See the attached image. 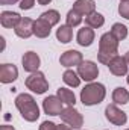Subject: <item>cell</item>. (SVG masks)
Listing matches in <instances>:
<instances>
[{"label": "cell", "mask_w": 129, "mask_h": 130, "mask_svg": "<svg viewBox=\"0 0 129 130\" xmlns=\"http://www.w3.org/2000/svg\"><path fill=\"white\" fill-rule=\"evenodd\" d=\"M117 48H119V41L111 35V32L103 33L99 41V53H97L99 62L108 65L115 56H119Z\"/></svg>", "instance_id": "1"}, {"label": "cell", "mask_w": 129, "mask_h": 130, "mask_svg": "<svg viewBox=\"0 0 129 130\" xmlns=\"http://www.w3.org/2000/svg\"><path fill=\"white\" fill-rule=\"evenodd\" d=\"M15 106L26 121L33 123L40 118V107L31 94H18L15 98Z\"/></svg>", "instance_id": "2"}, {"label": "cell", "mask_w": 129, "mask_h": 130, "mask_svg": "<svg viewBox=\"0 0 129 130\" xmlns=\"http://www.w3.org/2000/svg\"><path fill=\"white\" fill-rule=\"evenodd\" d=\"M106 95V89L102 83H88L81 91V101L84 106H94L103 101Z\"/></svg>", "instance_id": "3"}, {"label": "cell", "mask_w": 129, "mask_h": 130, "mask_svg": "<svg viewBox=\"0 0 129 130\" xmlns=\"http://www.w3.org/2000/svg\"><path fill=\"white\" fill-rule=\"evenodd\" d=\"M26 88L36 94H44L49 89V82L41 71H35L26 79Z\"/></svg>", "instance_id": "4"}, {"label": "cell", "mask_w": 129, "mask_h": 130, "mask_svg": "<svg viewBox=\"0 0 129 130\" xmlns=\"http://www.w3.org/2000/svg\"><path fill=\"white\" fill-rule=\"evenodd\" d=\"M59 117H61V120L64 121L65 124H68L70 127H73L74 130L81 129L82 124H84V118H82L81 112L74 109V106H68V107H65L64 110L61 112Z\"/></svg>", "instance_id": "5"}, {"label": "cell", "mask_w": 129, "mask_h": 130, "mask_svg": "<svg viewBox=\"0 0 129 130\" xmlns=\"http://www.w3.org/2000/svg\"><path fill=\"white\" fill-rule=\"evenodd\" d=\"M105 117L109 123H112L114 126H125L128 121L126 112L120 110L117 107V104H108L105 109Z\"/></svg>", "instance_id": "6"}, {"label": "cell", "mask_w": 129, "mask_h": 130, "mask_svg": "<svg viewBox=\"0 0 129 130\" xmlns=\"http://www.w3.org/2000/svg\"><path fill=\"white\" fill-rule=\"evenodd\" d=\"M78 74L85 82H93L99 76V68L93 61H84L81 65H78Z\"/></svg>", "instance_id": "7"}, {"label": "cell", "mask_w": 129, "mask_h": 130, "mask_svg": "<svg viewBox=\"0 0 129 130\" xmlns=\"http://www.w3.org/2000/svg\"><path fill=\"white\" fill-rule=\"evenodd\" d=\"M43 109L47 115H52V117H56V115H61V112L64 110L62 109V101L58 95H49L47 98H44L43 101Z\"/></svg>", "instance_id": "8"}, {"label": "cell", "mask_w": 129, "mask_h": 130, "mask_svg": "<svg viewBox=\"0 0 129 130\" xmlns=\"http://www.w3.org/2000/svg\"><path fill=\"white\" fill-rule=\"evenodd\" d=\"M33 24H35V21H33L32 18H28V17L23 18L21 17L20 23L14 27L15 35L20 36V38H29V36H32L33 35Z\"/></svg>", "instance_id": "9"}, {"label": "cell", "mask_w": 129, "mask_h": 130, "mask_svg": "<svg viewBox=\"0 0 129 130\" xmlns=\"http://www.w3.org/2000/svg\"><path fill=\"white\" fill-rule=\"evenodd\" d=\"M59 62L62 67H74V65H81L82 61V53H79L78 50H67L61 55L59 58Z\"/></svg>", "instance_id": "10"}, {"label": "cell", "mask_w": 129, "mask_h": 130, "mask_svg": "<svg viewBox=\"0 0 129 130\" xmlns=\"http://www.w3.org/2000/svg\"><path fill=\"white\" fill-rule=\"evenodd\" d=\"M21 64H23L24 71H28V73H35V71H38L41 61H40V56H38L35 52H28V53L23 55Z\"/></svg>", "instance_id": "11"}, {"label": "cell", "mask_w": 129, "mask_h": 130, "mask_svg": "<svg viewBox=\"0 0 129 130\" xmlns=\"http://www.w3.org/2000/svg\"><path fill=\"white\" fill-rule=\"evenodd\" d=\"M18 77V70L15 65L3 64L0 65V82L2 83H12Z\"/></svg>", "instance_id": "12"}, {"label": "cell", "mask_w": 129, "mask_h": 130, "mask_svg": "<svg viewBox=\"0 0 129 130\" xmlns=\"http://www.w3.org/2000/svg\"><path fill=\"white\" fill-rule=\"evenodd\" d=\"M128 67H129V64L126 62V59L122 58V56H115V58L108 64L109 71H111L114 76H125V74H128Z\"/></svg>", "instance_id": "13"}, {"label": "cell", "mask_w": 129, "mask_h": 130, "mask_svg": "<svg viewBox=\"0 0 129 130\" xmlns=\"http://www.w3.org/2000/svg\"><path fill=\"white\" fill-rule=\"evenodd\" d=\"M73 9L78 14L88 17L93 12H96V3H94V0H76L73 5Z\"/></svg>", "instance_id": "14"}, {"label": "cell", "mask_w": 129, "mask_h": 130, "mask_svg": "<svg viewBox=\"0 0 129 130\" xmlns=\"http://www.w3.org/2000/svg\"><path fill=\"white\" fill-rule=\"evenodd\" d=\"M20 20H21V17H20L17 12H12V11H3V12L0 14V23H2V26L6 27V29L15 27V26L20 23Z\"/></svg>", "instance_id": "15"}, {"label": "cell", "mask_w": 129, "mask_h": 130, "mask_svg": "<svg viewBox=\"0 0 129 130\" xmlns=\"http://www.w3.org/2000/svg\"><path fill=\"white\" fill-rule=\"evenodd\" d=\"M76 39H78V44L79 45L90 47L93 44V41H94V30L91 27H82V29H79Z\"/></svg>", "instance_id": "16"}, {"label": "cell", "mask_w": 129, "mask_h": 130, "mask_svg": "<svg viewBox=\"0 0 129 130\" xmlns=\"http://www.w3.org/2000/svg\"><path fill=\"white\" fill-rule=\"evenodd\" d=\"M52 32V26L44 21L43 18H38L33 24V35H36L38 38H47Z\"/></svg>", "instance_id": "17"}, {"label": "cell", "mask_w": 129, "mask_h": 130, "mask_svg": "<svg viewBox=\"0 0 129 130\" xmlns=\"http://www.w3.org/2000/svg\"><path fill=\"white\" fill-rule=\"evenodd\" d=\"M112 101H114V104H126V103H129L128 89H125L123 86L115 88L114 92H112Z\"/></svg>", "instance_id": "18"}, {"label": "cell", "mask_w": 129, "mask_h": 130, "mask_svg": "<svg viewBox=\"0 0 129 130\" xmlns=\"http://www.w3.org/2000/svg\"><path fill=\"white\" fill-rule=\"evenodd\" d=\"M105 23V17L99 12H93L91 15L85 17V24L91 29H97V27H102Z\"/></svg>", "instance_id": "19"}, {"label": "cell", "mask_w": 129, "mask_h": 130, "mask_svg": "<svg viewBox=\"0 0 129 130\" xmlns=\"http://www.w3.org/2000/svg\"><path fill=\"white\" fill-rule=\"evenodd\" d=\"M62 80H64L65 85L68 86H73V88H78L81 85V77L78 73H74L73 70H67L64 74H62Z\"/></svg>", "instance_id": "20"}, {"label": "cell", "mask_w": 129, "mask_h": 130, "mask_svg": "<svg viewBox=\"0 0 129 130\" xmlns=\"http://www.w3.org/2000/svg\"><path fill=\"white\" fill-rule=\"evenodd\" d=\"M56 38H58V41H61L62 44L70 42L71 38H73V30H71V27H70L68 24L59 26V29L56 30Z\"/></svg>", "instance_id": "21"}, {"label": "cell", "mask_w": 129, "mask_h": 130, "mask_svg": "<svg viewBox=\"0 0 129 130\" xmlns=\"http://www.w3.org/2000/svg\"><path fill=\"white\" fill-rule=\"evenodd\" d=\"M111 35L117 39V41H123L128 36V27L122 23H114L111 27Z\"/></svg>", "instance_id": "22"}, {"label": "cell", "mask_w": 129, "mask_h": 130, "mask_svg": "<svg viewBox=\"0 0 129 130\" xmlns=\"http://www.w3.org/2000/svg\"><path fill=\"white\" fill-rule=\"evenodd\" d=\"M58 97L61 98L62 103L68 104V106H74V103H76V97H74L73 91H70L67 88H59L58 89Z\"/></svg>", "instance_id": "23"}, {"label": "cell", "mask_w": 129, "mask_h": 130, "mask_svg": "<svg viewBox=\"0 0 129 130\" xmlns=\"http://www.w3.org/2000/svg\"><path fill=\"white\" fill-rule=\"evenodd\" d=\"M40 18H43L44 21H47L50 26H55V24H58V23H59L61 15H59V12H58V11H55V9H49V11L43 12Z\"/></svg>", "instance_id": "24"}, {"label": "cell", "mask_w": 129, "mask_h": 130, "mask_svg": "<svg viewBox=\"0 0 129 130\" xmlns=\"http://www.w3.org/2000/svg\"><path fill=\"white\" fill-rule=\"evenodd\" d=\"M67 24L70 26V27H74V26H79L81 24V21H82V15L81 14H78L74 9H71V11H68V14H67Z\"/></svg>", "instance_id": "25"}, {"label": "cell", "mask_w": 129, "mask_h": 130, "mask_svg": "<svg viewBox=\"0 0 129 130\" xmlns=\"http://www.w3.org/2000/svg\"><path fill=\"white\" fill-rule=\"evenodd\" d=\"M119 14H120L123 18L129 20V0L120 2V5H119Z\"/></svg>", "instance_id": "26"}, {"label": "cell", "mask_w": 129, "mask_h": 130, "mask_svg": "<svg viewBox=\"0 0 129 130\" xmlns=\"http://www.w3.org/2000/svg\"><path fill=\"white\" fill-rule=\"evenodd\" d=\"M40 130H58V126L52 121H44L41 126H40Z\"/></svg>", "instance_id": "27"}, {"label": "cell", "mask_w": 129, "mask_h": 130, "mask_svg": "<svg viewBox=\"0 0 129 130\" xmlns=\"http://www.w3.org/2000/svg\"><path fill=\"white\" fill-rule=\"evenodd\" d=\"M33 5H35V0H21V2H20V9L28 11V9L32 8Z\"/></svg>", "instance_id": "28"}, {"label": "cell", "mask_w": 129, "mask_h": 130, "mask_svg": "<svg viewBox=\"0 0 129 130\" xmlns=\"http://www.w3.org/2000/svg\"><path fill=\"white\" fill-rule=\"evenodd\" d=\"M20 0H0V5H15Z\"/></svg>", "instance_id": "29"}, {"label": "cell", "mask_w": 129, "mask_h": 130, "mask_svg": "<svg viewBox=\"0 0 129 130\" xmlns=\"http://www.w3.org/2000/svg\"><path fill=\"white\" fill-rule=\"evenodd\" d=\"M58 130H74V129L70 127L68 124H67V126H65V124H59V126H58Z\"/></svg>", "instance_id": "30"}, {"label": "cell", "mask_w": 129, "mask_h": 130, "mask_svg": "<svg viewBox=\"0 0 129 130\" xmlns=\"http://www.w3.org/2000/svg\"><path fill=\"white\" fill-rule=\"evenodd\" d=\"M0 130H14V127L9 126V124H3V126L0 127Z\"/></svg>", "instance_id": "31"}, {"label": "cell", "mask_w": 129, "mask_h": 130, "mask_svg": "<svg viewBox=\"0 0 129 130\" xmlns=\"http://www.w3.org/2000/svg\"><path fill=\"white\" fill-rule=\"evenodd\" d=\"M50 2H52V0H38V3H40V5H49Z\"/></svg>", "instance_id": "32"}, {"label": "cell", "mask_w": 129, "mask_h": 130, "mask_svg": "<svg viewBox=\"0 0 129 130\" xmlns=\"http://www.w3.org/2000/svg\"><path fill=\"white\" fill-rule=\"evenodd\" d=\"M125 59H126V62H128V64H129V52H128V53H126V56H125Z\"/></svg>", "instance_id": "33"}, {"label": "cell", "mask_w": 129, "mask_h": 130, "mask_svg": "<svg viewBox=\"0 0 129 130\" xmlns=\"http://www.w3.org/2000/svg\"><path fill=\"white\" fill-rule=\"evenodd\" d=\"M128 85H129V74H128Z\"/></svg>", "instance_id": "34"}, {"label": "cell", "mask_w": 129, "mask_h": 130, "mask_svg": "<svg viewBox=\"0 0 129 130\" xmlns=\"http://www.w3.org/2000/svg\"><path fill=\"white\" fill-rule=\"evenodd\" d=\"M120 2H123V0H120Z\"/></svg>", "instance_id": "35"}, {"label": "cell", "mask_w": 129, "mask_h": 130, "mask_svg": "<svg viewBox=\"0 0 129 130\" xmlns=\"http://www.w3.org/2000/svg\"><path fill=\"white\" fill-rule=\"evenodd\" d=\"M126 130H129V129H126Z\"/></svg>", "instance_id": "36"}]
</instances>
